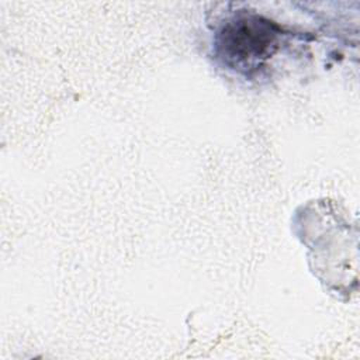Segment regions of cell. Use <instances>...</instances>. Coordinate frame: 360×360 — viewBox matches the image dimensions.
Masks as SVG:
<instances>
[{
	"instance_id": "1",
	"label": "cell",
	"mask_w": 360,
	"mask_h": 360,
	"mask_svg": "<svg viewBox=\"0 0 360 360\" xmlns=\"http://www.w3.org/2000/svg\"><path fill=\"white\" fill-rule=\"evenodd\" d=\"M283 35V28L274 21L238 11L217 32L215 53L226 68L250 75L277 52Z\"/></svg>"
}]
</instances>
